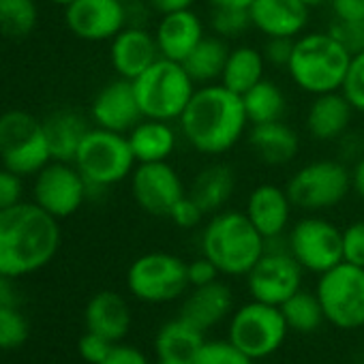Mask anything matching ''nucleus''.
<instances>
[{
  "instance_id": "1",
  "label": "nucleus",
  "mask_w": 364,
  "mask_h": 364,
  "mask_svg": "<svg viewBox=\"0 0 364 364\" xmlns=\"http://www.w3.org/2000/svg\"><path fill=\"white\" fill-rule=\"evenodd\" d=\"M249 127L242 97L221 82L198 86L178 120L182 139L204 156L228 154L249 133Z\"/></svg>"
},
{
  "instance_id": "2",
  "label": "nucleus",
  "mask_w": 364,
  "mask_h": 364,
  "mask_svg": "<svg viewBox=\"0 0 364 364\" xmlns=\"http://www.w3.org/2000/svg\"><path fill=\"white\" fill-rule=\"evenodd\" d=\"M58 219L35 202L0 210V274L20 279L46 268L60 249Z\"/></svg>"
},
{
  "instance_id": "3",
  "label": "nucleus",
  "mask_w": 364,
  "mask_h": 364,
  "mask_svg": "<svg viewBox=\"0 0 364 364\" xmlns=\"http://www.w3.org/2000/svg\"><path fill=\"white\" fill-rule=\"evenodd\" d=\"M351 58L353 54L330 31H306L294 39L285 71L300 92L319 97L343 90Z\"/></svg>"
},
{
  "instance_id": "4",
  "label": "nucleus",
  "mask_w": 364,
  "mask_h": 364,
  "mask_svg": "<svg viewBox=\"0 0 364 364\" xmlns=\"http://www.w3.org/2000/svg\"><path fill=\"white\" fill-rule=\"evenodd\" d=\"M202 255L208 257L221 277H247L266 253V238L255 230L245 210L225 208L213 215L200 236Z\"/></svg>"
},
{
  "instance_id": "5",
  "label": "nucleus",
  "mask_w": 364,
  "mask_h": 364,
  "mask_svg": "<svg viewBox=\"0 0 364 364\" xmlns=\"http://www.w3.org/2000/svg\"><path fill=\"white\" fill-rule=\"evenodd\" d=\"M133 88L144 118L173 122L180 120L182 112L187 109L198 84L182 63L159 58L133 80Z\"/></svg>"
},
{
  "instance_id": "6",
  "label": "nucleus",
  "mask_w": 364,
  "mask_h": 364,
  "mask_svg": "<svg viewBox=\"0 0 364 364\" xmlns=\"http://www.w3.org/2000/svg\"><path fill=\"white\" fill-rule=\"evenodd\" d=\"M88 182V191H105L131 178L137 161L124 133L92 127L73 159Z\"/></svg>"
},
{
  "instance_id": "7",
  "label": "nucleus",
  "mask_w": 364,
  "mask_h": 364,
  "mask_svg": "<svg viewBox=\"0 0 364 364\" xmlns=\"http://www.w3.org/2000/svg\"><path fill=\"white\" fill-rule=\"evenodd\" d=\"M294 208L321 215L336 208L351 191V169L341 159H317L298 167L287 180Z\"/></svg>"
},
{
  "instance_id": "8",
  "label": "nucleus",
  "mask_w": 364,
  "mask_h": 364,
  "mask_svg": "<svg viewBox=\"0 0 364 364\" xmlns=\"http://www.w3.org/2000/svg\"><path fill=\"white\" fill-rule=\"evenodd\" d=\"M0 161L22 178L37 176L52 161L43 120L24 109L0 114Z\"/></svg>"
},
{
  "instance_id": "9",
  "label": "nucleus",
  "mask_w": 364,
  "mask_h": 364,
  "mask_svg": "<svg viewBox=\"0 0 364 364\" xmlns=\"http://www.w3.org/2000/svg\"><path fill=\"white\" fill-rule=\"evenodd\" d=\"M289 326L281 306L249 300L230 315L228 338L251 360H266L274 355L285 343Z\"/></svg>"
},
{
  "instance_id": "10",
  "label": "nucleus",
  "mask_w": 364,
  "mask_h": 364,
  "mask_svg": "<svg viewBox=\"0 0 364 364\" xmlns=\"http://www.w3.org/2000/svg\"><path fill=\"white\" fill-rule=\"evenodd\" d=\"M127 287L135 300L146 304L173 302L191 289L187 262L165 251L144 253L129 266Z\"/></svg>"
},
{
  "instance_id": "11",
  "label": "nucleus",
  "mask_w": 364,
  "mask_h": 364,
  "mask_svg": "<svg viewBox=\"0 0 364 364\" xmlns=\"http://www.w3.org/2000/svg\"><path fill=\"white\" fill-rule=\"evenodd\" d=\"M315 294L326 321L338 330L364 328V268L341 262L319 274Z\"/></svg>"
},
{
  "instance_id": "12",
  "label": "nucleus",
  "mask_w": 364,
  "mask_h": 364,
  "mask_svg": "<svg viewBox=\"0 0 364 364\" xmlns=\"http://www.w3.org/2000/svg\"><path fill=\"white\" fill-rule=\"evenodd\" d=\"M302 266L287 249V238L266 240V253L247 274V289L253 300L281 306L302 289Z\"/></svg>"
},
{
  "instance_id": "13",
  "label": "nucleus",
  "mask_w": 364,
  "mask_h": 364,
  "mask_svg": "<svg viewBox=\"0 0 364 364\" xmlns=\"http://www.w3.org/2000/svg\"><path fill=\"white\" fill-rule=\"evenodd\" d=\"M285 238L289 253L304 272L319 277L343 262V230L321 215L298 219Z\"/></svg>"
},
{
  "instance_id": "14",
  "label": "nucleus",
  "mask_w": 364,
  "mask_h": 364,
  "mask_svg": "<svg viewBox=\"0 0 364 364\" xmlns=\"http://www.w3.org/2000/svg\"><path fill=\"white\" fill-rule=\"evenodd\" d=\"M88 196V182L71 161H50L35 176L33 202L58 221L73 217Z\"/></svg>"
},
{
  "instance_id": "15",
  "label": "nucleus",
  "mask_w": 364,
  "mask_h": 364,
  "mask_svg": "<svg viewBox=\"0 0 364 364\" xmlns=\"http://www.w3.org/2000/svg\"><path fill=\"white\" fill-rule=\"evenodd\" d=\"M129 180L135 204L152 217H169L171 208L187 196L185 182L169 161L137 163Z\"/></svg>"
},
{
  "instance_id": "16",
  "label": "nucleus",
  "mask_w": 364,
  "mask_h": 364,
  "mask_svg": "<svg viewBox=\"0 0 364 364\" xmlns=\"http://www.w3.org/2000/svg\"><path fill=\"white\" fill-rule=\"evenodd\" d=\"M65 22L77 39L103 43L129 26V9L122 0H73L65 7Z\"/></svg>"
},
{
  "instance_id": "17",
  "label": "nucleus",
  "mask_w": 364,
  "mask_h": 364,
  "mask_svg": "<svg viewBox=\"0 0 364 364\" xmlns=\"http://www.w3.org/2000/svg\"><path fill=\"white\" fill-rule=\"evenodd\" d=\"M141 118L144 116L135 97L133 82L124 77L107 82L90 103V120L95 122V127L107 131L127 135Z\"/></svg>"
},
{
  "instance_id": "18",
  "label": "nucleus",
  "mask_w": 364,
  "mask_h": 364,
  "mask_svg": "<svg viewBox=\"0 0 364 364\" xmlns=\"http://www.w3.org/2000/svg\"><path fill=\"white\" fill-rule=\"evenodd\" d=\"M291 213L294 204L287 189L274 185V182L257 185L245 204V215L266 240L287 236L291 228Z\"/></svg>"
},
{
  "instance_id": "19",
  "label": "nucleus",
  "mask_w": 364,
  "mask_h": 364,
  "mask_svg": "<svg viewBox=\"0 0 364 364\" xmlns=\"http://www.w3.org/2000/svg\"><path fill=\"white\" fill-rule=\"evenodd\" d=\"M311 11L302 0H253L249 7L251 26L266 39L300 37L309 28Z\"/></svg>"
},
{
  "instance_id": "20",
  "label": "nucleus",
  "mask_w": 364,
  "mask_h": 364,
  "mask_svg": "<svg viewBox=\"0 0 364 364\" xmlns=\"http://www.w3.org/2000/svg\"><path fill=\"white\" fill-rule=\"evenodd\" d=\"M204 37L206 24L193 9L159 16V22L154 26V39L161 58L176 63H185Z\"/></svg>"
},
{
  "instance_id": "21",
  "label": "nucleus",
  "mask_w": 364,
  "mask_h": 364,
  "mask_svg": "<svg viewBox=\"0 0 364 364\" xmlns=\"http://www.w3.org/2000/svg\"><path fill=\"white\" fill-rule=\"evenodd\" d=\"M159 58L154 33L141 26H127L109 41V63L118 77L133 82Z\"/></svg>"
},
{
  "instance_id": "22",
  "label": "nucleus",
  "mask_w": 364,
  "mask_h": 364,
  "mask_svg": "<svg viewBox=\"0 0 364 364\" xmlns=\"http://www.w3.org/2000/svg\"><path fill=\"white\" fill-rule=\"evenodd\" d=\"M234 313V294L230 285L223 281H215L202 287H191L185 294L180 306V317L200 328L202 332H208L230 319Z\"/></svg>"
},
{
  "instance_id": "23",
  "label": "nucleus",
  "mask_w": 364,
  "mask_h": 364,
  "mask_svg": "<svg viewBox=\"0 0 364 364\" xmlns=\"http://www.w3.org/2000/svg\"><path fill=\"white\" fill-rule=\"evenodd\" d=\"M204 343L206 332L178 315L156 330L154 353L156 360L165 364H196Z\"/></svg>"
},
{
  "instance_id": "24",
  "label": "nucleus",
  "mask_w": 364,
  "mask_h": 364,
  "mask_svg": "<svg viewBox=\"0 0 364 364\" xmlns=\"http://www.w3.org/2000/svg\"><path fill=\"white\" fill-rule=\"evenodd\" d=\"M353 114V107L341 90L328 92L313 97L306 109L304 124L315 141H338L349 131Z\"/></svg>"
},
{
  "instance_id": "25",
  "label": "nucleus",
  "mask_w": 364,
  "mask_h": 364,
  "mask_svg": "<svg viewBox=\"0 0 364 364\" xmlns=\"http://www.w3.org/2000/svg\"><path fill=\"white\" fill-rule=\"evenodd\" d=\"M86 330L95 332L112 343H122L131 330V309L129 302L116 291L95 294L84 311Z\"/></svg>"
},
{
  "instance_id": "26",
  "label": "nucleus",
  "mask_w": 364,
  "mask_h": 364,
  "mask_svg": "<svg viewBox=\"0 0 364 364\" xmlns=\"http://www.w3.org/2000/svg\"><path fill=\"white\" fill-rule=\"evenodd\" d=\"M249 146L266 165H287L298 156L300 135L285 120L262 122L249 127Z\"/></svg>"
},
{
  "instance_id": "27",
  "label": "nucleus",
  "mask_w": 364,
  "mask_h": 364,
  "mask_svg": "<svg viewBox=\"0 0 364 364\" xmlns=\"http://www.w3.org/2000/svg\"><path fill=\"white\" fill-rule=\"evenodd\" d=\"M236 191V173L228 163H210L198 171L189 196L200 204L206 217H213L230 204Z\"/></svg>"
},
{
  "instance_id": "28",
  "label": "nucleus",
  "mask_w": 364,
  "mask_h": 364,
  "mask_svg": "<svg viewBox=\"0 0 364 364\" xmlns=\"http://www.w3.org/2000/svg\"><path fill=\"white\" fill-rule=\"evenodd\" d=\"M129 144L137 163H159L169 161L178 146V131L171 122L141 118L129 133Z\"/></svg>"
},
{
  "instance_id": "29",
  "label": "nucleus",
  "mask_w": 364,
  "mask_h": 364,
  "mask_svg": "<svg viewBox=\"0 0 364 364\" xmlns=\"http://www.w3.org/2000/svg\"><path fill=\"white\" fill-rule=\"evenodd\" d=\"M48 146L52 152V161H71L77 154V148L86 133L92 129L88 120L73 109H56L43 120Z\"/></svg>"
},
{
  "instance_id": "30",
  "label": "nucleus",
  "mask_w": 364,
  "mask_h": 364,
  "mask_svg": "<svg viewBox=\"0 0 364 364\" xmlns=\"http://www.w3.org/2000/svg\"><path fill=\"white\" fill-rule=\"evenodd\" d=\"M266 67L268 65L262 50L253 46H236L228 56L221 84L242 97L247 90H251L266 77Z\"/></svg>"
},
{
  "instance_id": "31",
  "label": "nucleus",
  "mask_w": 364,
  "mask_h": 364,
  "mask_svg": "<svg viewBox=\"0 0 364 364\" xmlns=\"http://www.w3.org/2000/svg\"><path fill=\"white\" fill-rule=\"evenodd\" d=\"M230 52H232V48L225 39H221L217 35H206L200 41V46L187 56V60L182 63V67L187 69V73L191 75V80L198 86L217 84V82H221Z\"/></svg>"
},
{
  "instance_id": "32",
  "label": "nucleus",
  "mask_w": 364,
  "mask_h": 364,
  "mask_svg": "<svg viewBox=\"0 0 364 364\" xmlns=\"http://www.w3.org/2000/svg\"><path fill=\"white\" fill-rule=\"evenodd\" d=\"M242 103H245L249 124L283 120L287 112V97L283 88L277 82L266 80V77L242 95Z\"/></svg>"
},
{
  "instance_id": "33",
  "label": "nucleus",
  "mask_w": 364,
  "mask_h": 364,
  "mask_svg": "<svg viewBox=\"0 0 364 364\" xmlns=\"http://www.w3.org/2000/svg\"><path fill=\"white\" fill-rule=\"evenodd\" d=\"M39 7L35 0H0V35L20 41L35 33Z\"/></svg>"
},
{
  "instance_id": "34",
  "label": "nucleus",
  "mask_w": 364,
  "mask_h": 364,
  "mask_svg": "<svg viewBox=\"0 0 364 364\" xmlns=\"http://www.w3.org/2000/svg\"><path fill=\"white\" fill-rule=\"evenodd\" d=\"M281 311L289 330L296 332H315L326 321L321 302L315 291L313 294L304 289L296 291L289 300L281 304Z\"/></svg>"
},
{
  "instance_id": "35",
  "label": "nucleus",
  "mask_w": 364,
  "mask_h": 364,
  "mask_svg": "<svg viewBox=\"0 0 364 364\" xmlns=\"http://www.w3.org/2000/svg\"><path fill=\"white\" fill-rule=\"evenodd\" d=\"M210 31L213 35L232 41L242 37L251 26V16L249 9H238V7H210Z\"/></svg>"
},
{
  "instance_id": "36",
  "label": "nucleus",
  "mask_w": 364,
  "mask_h": 364,
  "mask_svg": "<svg viewBox=\"0 0 364 364\" xmlns=\"http://www.w3.org/2000/svg\"><path fill=\"white\" fill-rule=\"evenodd\" d=\"M28 319L18 306H0V349H18L28 341Z\"/></svg>"
},
{
  "instance_id": "37",
  "label": "nucleus",
  "mask_w": 364,
  "mask_h": 364,
  "mask_svg": "<svg viewBox=\"0 0 364 364\" xmlns=\"http://www.w3.org/2000/svg\"><path fill=\"white\" fill-rule=\"evenodd\" d=\"M196 364H255L247 353H242L230 338L225 341H208L204 343Z\"/></svg>"
},
{
  "instance_id": "38",
  "label": "nucleus",
  "mask_w": 364,
  "mask_h": 364,
  "mask_svg": "<svg viewBox=\"0 0 364 364\" xmlns=\"http://www.w3.org/2000/svg\"><path fill=\"white\" fill-rule=\"evenodd\" d=\"M341 92L345 95V99L349 101L353 112L364 116V52L353 54Z\"/></svg>"
},
{
  "instance_id": "39",
  "label": "nucleus",
  "mask_w": 364,
  "mask_h": 364,
  "mask_svg": "<svg viewBox=\"0 0 364 364\" xmlns=\"http://www.w3.org/2000/svg\"><path fill=\"white\" fill-rule=\"evenodd\" d=\"M328 31L351 52L360 54L364 52V18L353 20V22H343V20H332Z\"/></svg>"
},
{
  "instance_id": "40",
  "label": "nucleus",
  "mask_w": 364,
  "mask_h": 364,
  "mask_svg": "<svg viewBox=\"0 0 364 364\" xmlns=\"http://www.w3.org/2000/svg\"><path fill=\"white\" fill-rule=\"evenodd\" d=\"M343 262L364 268V221H353L343 230Z\"/></svg>"
},
{
  "instance_id": "41",
  "label": "nucleus",
  "mask_w": 364,
  "mask_h": 364,
  "mask_svg": "<svg viewBox=\"0 0 364 364\" xmlns=\"http://www.w3.org/2000/svg\"><path fill=\"white\" fill-rule=\"evenodd\" d=\"M167 219H171L173 225H178L180 230H193V228H198L206 219V213L200 208V204L187 191V196L171 208Z\"/></svg>"
},
{
  "instance_id": "42",
  "label": "nucleus",
  "mask_w": 364,
  "mask_h": 364,
  "mask_svg": "<svg viewBox=\"0 0 364 364\" xmlns=\"http://www.w3.org/2000/svg\"><path fill=\"white\" fill-rule=\"evenodd\" d=\"M24 202V178L7 167H0V210Z\"/></svg>"
},
{
  "instance_id": "43",
  "label": "nucleus",
  "mask_w": 364,
  "mask_h": 364,
  "mask_svg": "<svg viewBox=\"0 0 364 364\" xmlns=\"http://www.w3.org/2000/svg\"><path fill=\"white\" fill-rule=\"evenodd\" d=\"M114 345L116 343H112V341H107V338H103V336L86 330V334L77 343V351H80V355H82L84 362H88V364H101L109 355V351L114 349Z\"/></svg>"
},
{
  "instance_id": "44",
  "label": "nucleus",
  "mask_w": 364,
  "mask_h": 364,
  "mask_svg": "<svg viewBox=\"0 0 364 364\" xmlns=\"http://www.w3.org/2000/svg\"><path fill=\"white\" fill-rule=\"evenodd\" d=\"M291 50H294V39H285V37L266 39V43L262 48L266 65L274 67V69H287L289 58H291Z\"/></svg>"
},
{
  "instance_id": "45",
  "label": "nucleus",
  "mask_w": 364,
  "mask_h": 364,
  "mask_svg": "<svg viewBox=\"0 0 364 364\" xmlns=\"http://www.w3.org/2000/svg\"><path fill=\"white\" fill-rule=\"evenodd\" d=\"M187 274H189V285L191 287H202V285L215 283L221 277L219 268L204 255H200L193 262H187Z\"/></svg>"
},
{
  "instance_id": "46",
  "label": "nucleus",
  "mask_w": 364,
  "mask_h": 364,
  "mask_svg": "<svg viewBox=\"0 0 364 364\" xmlns=\"http://www.w3.org/2000/svg\"><path fill=\"white\" fill-rule=\"evenodd\" d=\"M101 364H150V360L146 358V353L141 349H137L133 345L116 343L114 349L109 351V355Z\"/></svg>"
},
{
  "instance_id": "47",
  "label": "nucleus",
  "mask_w": 364,
  "mask_h": 364,
  "mask_svg": "<svg viewBox=\"0 0 364 364\" xmlns=\"http://www.w3.org/2000/svg\"><path fill=\"white\" fill-rule=\"evenodd\" d=\"M330 9L334 20L353 22L364 18V0H330Z\"/></svg>"
},
{
  "instance_id": "48",
  "label": "nucleus",
  "mask_w": 364,
  "mask_h": 364,
  "mask_svg": "<svg viewBox=\"0 0 364 364\" xmlns=\"http://www.w3.org/2000/svg\"><path fill=\"white\" fill-rule=\"evenodd\" d=\"M338 159L343 163H355L358 159L364 156V137L358 133H345L338 141Z\"/></svg>"
},
{
  "instance_id": "49",
  "label": "nucleus",
  "mask_w": 364,
  "mask_h": 364,
  "mask_svg": "<svg viewBox=\"0 0 364 364\" xmlns=\"http://www.w3.org/2000/svg\"><path fill=\"white\" fill-rule=\"evenodd\" d=\"M146 5L150 11L159 14V16H167L173 11H185V9H193L196 0H146Z\"/></svg>"
},
{
  "instance_id": "50",
  "label": "nucleus",
  "mask_w": 364,
  "mask_h": 364,
  "mask_svg": "<svg viewBox=\"0 0 364 364\" xmlns=\"http://www.w3.org/2000/svg\"><path fill=\"white\" fill-rule=\"evenodd\" d=\"M14 281L16 279L0 274V306H18L20 296H18V287Z\"/></svg>"
},
{
  "instance_id": "51",
  "label": "nucleus",
  "mask_w": 364,
  "mask_h": 364,
  "mask_svg": "<svg viewBox=\"0 0 364 364\" xmlns=\"http://www.w3.org/2000/svg\"><path fill=\"white\" fill-rule=\"evenodd\" d=\"M351 191L364 202V156L358 159L351 167Z\"/></svg>"
},
{
  "instance_id": "52",
  "label": "nucleus",
  "mask_w": 364,
  "mask_h": 364,
  "mask_svg": "<svg viewBox=\"0 0 364 364\" xmlns=\"http://www.w3.org/2000/svg\"><path fill=\"white\" fill-rule=\"evenodd\" d=\"M210 7H238V9H249L253 0H208Z\"/></svg>"
},
{
  "instance_id": "53",
  "label": "nucleus",
  "mask_w": 364,
  "mask_h": 364,
  "mask_svg": "<svg viewBox=\"0 0 364 364\" xmlns=\"http://www.w3.org/2000/svg\"><path fill=\"white\" fill-rule=\"evenodd\" d=\"M302 3L311 9H319V7H326L330 0H302Z\"/></svg>"
},
{
  "instance_id": "54",
  "label": "nucleus",
  "mask_w": 364,
  "mask_h": 364,
  "mask_svg": "<svg viewBox=\"0 0 364 364\" xmlns=\"http://www.w3.org/2000/svg\"><path fill=\"white\" fill-rule=\"evenodd\" d=\"M50 3H54V5H58V7H67V5L73 3V0H50Z\"/></svg>"
},
{
  "instance_id": "55",
  "label": "nucleus",
  "mask_w": 364,
  "mask_h": 364,
  "mask_svg": "<svg viewBox=\"0 0 364 364\" xmlns=\"http://www.w3.org/2000/svg\"><path fill=\"white\" fill-rule=\"evenodd\" d=\"M122 3H127V5H129V3H135V0H122Z\"/></svg>"
},
{
  "instance_id": "56",
  "label": "nucleus",
  "mask_w": 364,
  "mask_h": 364,
  "mask_svg": "<svg viewBox=\"0 0 364 364\" xmlns=\"http://www.w3.org/2000/svg\"><path fill=\"white\" fill-rule=\"evenodd\" d=\"M154 364H165V362H159V360H156V362H154Z\"/></svg>"
}]
</instances>
